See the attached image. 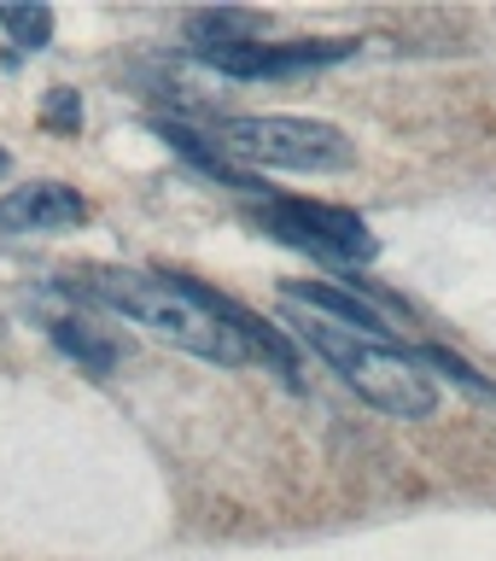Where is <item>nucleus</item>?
<instances>
[{
  "instance_id": "obj_11",
  "label": "nucleus",
  "mask_w": 496,
  "mask_h": 561,
  "mask_svg": "<svg viewBox=\"0 0 496 561\" xmlns=\"http://www.w3.org/2000/svg\"><path fill=\"white\" fill-rule=\"evenodd\" d=\"M420 363L427 368H438V375H450L455 386H462V392H473V398H485V403H496V386L480 375V368H468L462 357H455V351H445V345H427V351H415Z\"/></svg>"
},
{
  "instance_id": "obj_9",
  "label": "nucleus",
  "mask_w": 496,
  "mask_h": 561,
  "mask_svg": "<svg viewBox=\"0 0 496 561\" xmlns=\"http://www.w3.org/2000/svg\"><path fill=\"white\" fill-rule=\"evenodd\" d=\"M47 333H53V345H59L65 357H77V363H82L94 380H105V375L117 368V357H123L112 333L88 328V322H77V316H53V322H47Z\"/></svg>"
},
{
  "instance_id": "obj_4",
  "label": "nucleus",
  "mask_w": 496,
  "mask_h": 561,
  "mask_svg": "<svg viewBox=\"0 0 496 561\" xmlns=\"http://www.w3.org/2000/svg\"><path fill=\"white\" fill-rule=\"evenodd\" d=\"M252 222H257L269 240L298 245V252H310V257H322V263H345V270H357V263H374V257H380L374 228H368L357 210H345V205L263 199V205L252 210Z\"/></svg>"
},
{
  "instance_id": "obj_8",
  "label": "nucleus",
  "mask_w": 496,
  "mask_h": 561,
  "mask_svg": "<svg viewBox=\"0 0 496 561\" xmlns=\"http://www.w3.org/2000/svg\"><path fill=\"white\" fill-rule=\"evenodd\" d=\"M158 135H164V140H170V152H182L193 170H205L210 182L234 187V193H245V199H257V193L269 199V187H263L252 170H240V164H234V158H228L222 147H205V135H193L187 123H158Z\"/></svg>"
},
{
  "instance_id": "obj_10",
  "label": "nucleus",
  "mask_w": 496,
  "mask_h": 561,
  "mask_svg": "<svg viewBox=\"0 0 496 561\" xmlns=\"http://www.w3.org/2000/svg\"><path fill=\"white\" fill-rule=\"evenodd\" d=\"M257 30H263V12H193L187 18V42L193 53H210V47H245V42H257Z\"/></svg>"
},
{
  "instance_id": "obj_2",
  "label": "nucleus",
  "mask_w": 496,
  "mask_h": 561,
  "mask_svg": "<svg viewBox=\"0 0 496 561\" xmlns=\"http://www.w3.org/2000/svg\"><path fill=\"white\" fill-rule=\"evenodd\" d=\"M280 310H287L292 340L304 345V351H315V357H322L362 403H374L380 415H392V421H427L438 410V386H432L427 368H420L415 351L362 340V333L327 322V316H310V310H298V305H280Z\"/></svg>"
},
{
  "instance_id": "obj_7",
  "label": "nucleus",
  "mask_w": 496,
  "mask_h": 561,
  "mask_svg": "<svg viewBox=\"0 0 496 561\" xmlns=\"http://www.w3.org/2000/svg\"><path fill=\"white\" fill-rule=\"evenodd\" d=\"M88 222V199L65 182H30L0 199V234H53Z\"/></svg>"
},
{
  "instance_id": "obj_3",
  "label": "nucleus",
  "mask_w": 496,
  "mask_h": 561,
  "mask_svg": "<svg viewBox=\"0 0 496 561\" xmlns=\"http://www.w3.org/2000/svg\"><path fill=\"white\" fill-rule=\"evenodd\" d=\"M217 147L228 158H245V164H269V170H345L357 158V140H350L339 123L322 117H222Z\"/></svg>"
},
{
  "instance_id": "obj_1",
  "label": "nucleus",
  "mask_w": 496,
  "mask_h": 561,
  "mask_svg": "<svg viewBox=\"0 0 496 561\" xmlns=\"http://www.w3.org/2000/svg\"><path fill=\"white\" fill-rule=\"evenodd\" d=\"M70 293H82L88 305H105L117 316H129L135 328L158 333V340L193 351L205 363L240 368V363H275L280 375L298 386V351L280 328L257 322L245 305L210 293L193 275H170V270H123V263H88V270L65 275Z\"/></svg>"
},
{
  "instance_id": "obj_14",
  "label": "nucleus",
  "mask_w": 496,
  "mask_h": 561,
  "mask_svg": "<svg viewBox=\"0 0 496 561\" xmlns=\"http://www.w3.org/2000/svg\"><path fill=\"white\" fill-rule=\"evenodd\" d=\"M12 170V158H7V147H0V175H7Z\"/></svg>"
},
{
  "instance_id": "obj_12",
  "label": "nucleus",
  "mask_w": 496,
  "mask_h": 561,
  "mask_svg": "<svg viewBox=\"0 0 496 561\" xmlns=\"http://www.w3.org/2000/svg\"><path fill=\"white\" fill-rule=\"evenodd\" d=\"M0 24L12 30V42L18 47H47V35H53V7H0Z\"/></svg>"
},
{
  "instance_id": "obj_13",
  "label": "nucleus",
  "mask_w": 496,
  "mask_h": 561,
  "mask_svg": "<svg viewBox=\"0 0 496 561\" xmlns=\"http://www.w3.org/2000/svg\"><path fill=\"white\" fill-rule=\"evenodd\" d=\"M47 123L53 129H82V100L70 88H47Z\"/></svg>"
},
{
  "instance_id": "obj_6",
  "label": "nucleus",
  "mask_w": 496,
  "mask_h": 561,
  "mask_svg": "<svg viewBox=\"0 0 496 561\" xmlns=\"http://www.w3.org/2000/svg\"><path fill=\"white\" fill-rule=\"evenodd\" d=\"M280 305H298L310 316H327L362 340H380V345H397V328L380 305H368L357 287H333V280H280Z\"/></svg>"
},
{
  "instance_id": "obj_5",
  "label": "nucleus",
  "mask_w": 496,
  "mask_h": 561,
  "mask_svg": "<svg viewBox=\"0 0 496 561\" xmlns=\"http://www.w3.org/2000/svg\"><path fill=\"white\" fill-rule=\"evenodd\" d=\"M357 53V42H245V47H210L199 59L210 70L234 82H257V77H298V70H322V65H339Z\"/></svg>"
}]
</instances>
